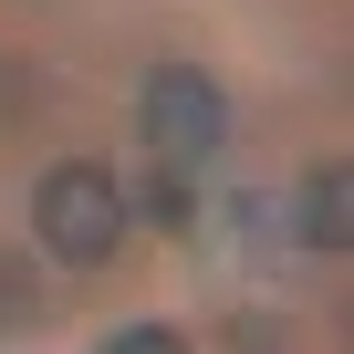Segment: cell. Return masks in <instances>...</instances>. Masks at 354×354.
Returning a JSON list of instances; mask_svg holds the SVG:
<instances>
[{
	"label": "cell",
	"mask_w": 354,
	"mask_h": 354,
	"mask_svg": "<svg viewBox=\"0 0 354 354\" xmlns=\"http://www.w3.org/2000/svg\"><path fill=\"white\" fill-rule=\"evenodd\" d=\"M125 188H115V167H94V156H63V167H42V188H32V230H42V250L53 261H73V271H94V261H115L125 250Z\"/></svg>",
	"instance_id": "cell-1"
},
{
	"label": "cell",
	"mask_w": 354,
	"mask_h": 354,
	"mask_svg": "<svg viewBox=\"0 0 354 354\" xmlns=\"http://www.w3.org/2000/svg\"><path fill=\"white\" fill-rule=\"evenodd\" d=\"M219 136H230V104H219V84L198 63H156L146 73V146H156V167H209Z\"/></svg>",
	"instance_id": "cell-2"
},
{
	"label": "cell",
	"mask_w": 354,
	"mask_h": 354,
	"mask_svg": "<svg viewBox=\"0 0 354 354\" xmlns=\"http://www.w3.org/2000/svg\"><path fill=\"white\" fill-rule=\"evenodd\" d=\"M302 240H313V250H344V240H354V188H344L333 156L302 177Z\"/></svg>",
	"instance_id": "cell-3"
},
{
	"label": "cell",
	"mask_w": 354,
	"mask_h": 354,
	"mask_svg": "<svg viewBox=\"0 0 354 354\" xmlns=\"http://www.w3.org/2000/svg\"><path fill=\"white\" fill-rule=\"evenodd\" d=\"M32 313H42L32 271H21V261H0V333H11V323H32Z\"/></svg>",
	"instance_id": "cell-4"
},
{
	"label": "cell",
	"mask_w": 354,
	"mask_h": 354,
	"mask_svg": "<svg viewBox=\"0 0 354 354\" xmlns=\"http://www.w3.org/2000/svg\"><path fill=\"white\" fill-rule=\"evenodd\" d=\"M104 354H188V344H177V333H167V323H136V333H115V344H104Z\"/></svg>",
	"instance_id": "cell-5"
}]
</instances>
